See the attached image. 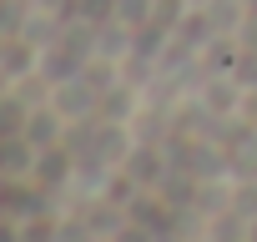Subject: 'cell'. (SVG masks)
Listing matches in <instances>:
<instances>
[{
	"mask_svg": "<svg viewBox=\"0 0 257 242\" xmlns=\"http://www.w3.org/2000/svg\"><path fill=\"white\" fill-rule=\"evenodd\" d=\"M21 242H61V217H51V212H26V217H21Z\"/></svg>",
	"mask_w": 257,
	"mask_h": 242,
	"instance_id": "cell-1",
	"label": "cell"
},
{
	"mask_svg": "<svg viewBox=\"0 0 257 242\" xmlns=\"http://www.w3.org/2000/svg\"><path fill=\"white\" fill-rule=\"evenodd\" d=\"M0 61H6V36H0Z\"/></svg>",
	"mask_w": 257,
	"mask_h": 242,
	"instance_id": "cell-2",
	"label": "cell"
}]
</instances>
